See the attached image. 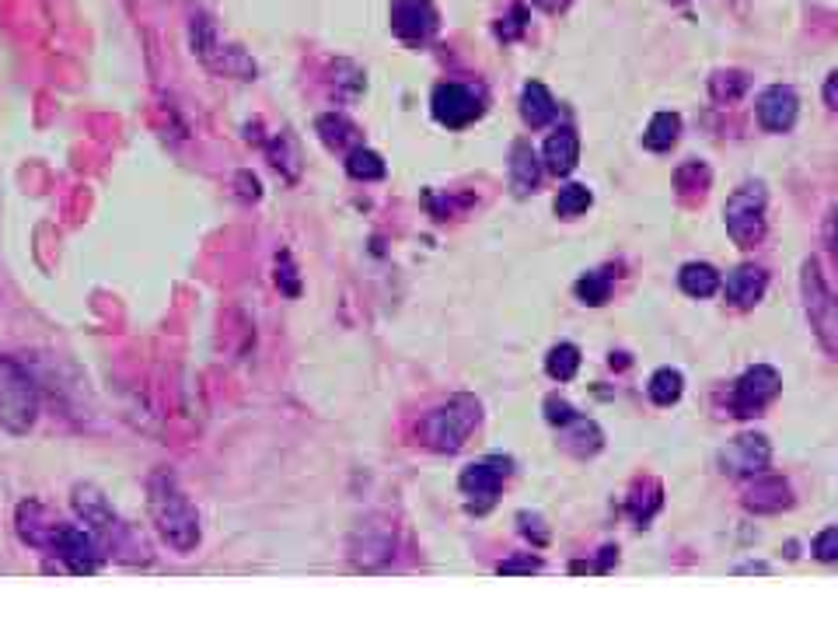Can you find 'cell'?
<instances>
[{
	"instance_id": "7a4b0ae2",
	"label": "cell",
	"mask_w": 838,
	"mask_h": 629,
	"mask_svg": "<svg viewBox=\"0 0 838 629\" xmlns=\"http://www.w3.org/2000/svg\"><path fill=\"white\" fill-rule=\"evenodd\" d=\"M74 511L88 521L91 535H95V542L102 546V553H112L123 563L151 560V553H147V546L140 542V535L112 511V504L105 500V493L98 490V486H91V483L74 486Z\"/></svg>"
},
{
	"instance_id": "60d3db41",
	"label": "cell",
	"mask_w": 838,
	"mask_h": 629,
	"mask_svg": "<svg viewBox=\"0 0 838 629\" xmlns=\"http://www.w3.org/2000/svg\"><path fill=\"white\" fill-rule=\"evenodd\" d=\"M234 182H241V186H245V189H241V193H245L248 200H259V182H255V175L238 172V179H234Z\"/></svg>"
},
{
	"instance_id": "74e56055",
	"label": "cell",
	"mask_w": 838,
	"mask_h": 629,
	"mask_svg": "<svg viewBox=\"0 0 838 629\" xmlns=\"http://www.w3.org/2000/svg\"><path fill=\"white\" fill-rule=\"evenodd\" d=\"M545 563L538 560V556H514V560H503L500 567H496V574H503V577H521V574H538V570H542Z\"/></svg>"
},
{
	"instance_id": "603a6c76",
	"label": "cell",
	"mask_w": 838,
	"mask_h": 629,
	"mask_svg": "<svg viewBox=\"0 0 838 629\" xmlns=\"http://www.w3.org/2000/svg\"><path fill=\"white\" fill-rule=\"evenodd\" d=\"M315 130H318V137L325 140V147H332V151H350V144L360 140V130L343 116V112H325V116H318Z\"/></svg>"
},
{
	"instance_id": "4dcf8cb0",
	"label": "cell",
	"mask_w": 838,
	"mask_h": 629,
	"mask_svg": "<svg viewBox=\"0 0 838 629\" xmlns=\"http://www.w3.org/2000/svg\"><path fill=\"white\" fill-rule=\"evenodd\" d=\"M591 203H594L591 189L580 186V182H573V186H563V189H559V196H556V217H563V221H573V217L587 214V210H591Z\"/></svg>"
},
{
	"instance_id": "ac0fdd59",
	"label": "cell",
	"mask_w": 838,
	"mask_h": 629,
	"mask_svg": "<svg viewBox=\"0 0 838 629\" xmlns=\"http://www.w3.org/2000/svg\"><path fill=\"white\" fill-rule=\"evenodd\" d=\"M559 444H563V451H570L573 458H591L601 451V444H605V434H601V427L594 420H587V416H573L566 427H559Z\"/></svg>"
},
{
	"instance_id": "8d00e7d4",
	"label": "cell",
	"mask_w": 838,
	"mask_h": 629,
	"mask_svg": "<svg viewBox=\"0 0 838 629\" xmlns=\"http://www.w3.org/2000/svg\"><path fill=\"white\" fill-rule=\"evenodd\" d=\"M517 525H521V532L528 535L535 546H549V528H545V521L538 518V514L521 511V514H517Z\"/></svg>"
},
{
	"instance_id": "d6986e66",
	"label": "cell",
	"mask_w": 838,
	"mask_h": 629,
	"mask_svg": "<svg viewBox=\"0 0 838 629\" xmlns=\"http://www.w3.org/2000/svg\"><path fill=\"white\" fill-rule=\"evenodd\" d=\"M542 161H545V168H549L552 175H570L573 168H577V161H580V137L570 130V126L556 130L549 140H545Z\"/></svg>"
},
{
	"instance_id": "5b68a950",
	"label": "cell",
	"mask_w": 838,
	"mask_h": 629,
	"mask_svg": "<svg viewBox=\"0 0 838 629\" xmlns=\"http://www.w3.org/2000/svg\"><path fill=\"white\" fill-rule=\"evenodd\" d=\"M800 291H804V308L821 350L828 357H838V294L828 287L818 259H807L800 270Z\"/></svg>"
},
{
	"instance_id": "4fadbf2b",
	"label": "cell",
	"mask_w": 838,
	"mask_h": 629,
	"mask_svg": "<svg viewBox=\"0 0 838 629\" xmlns=\"http://www.w3.org/2000/svg\"><path fill=\"white\" fill-rule=\"evenodd\" d=\"M392 32L395 39L419 46L437 32V7L430 0H395L392 4Z\"/></svg>"
},
{
	"instance_id": "e0dca14e",
	"label": "cell",
	"mask_w": 838,
	"mask_h": 629,
	"mask_svg": "<svg viewBox=\"0 0 838 629\" xmlns=\"http://www.w3.org/2000/svg\"><path fill=\"white\" fill-rule=\"evenodd\" d=\"M542 182V161L528 140H517L510 147V189L514 196H531Z\"/></svg>"
},
{
	"instance_id": "6da1fadb",
	"label": "cell",
	"mask_w": 838,
	"mask_h": 629,
	"mask_svg": "<svg viewBox=\"0 0 838 629\" xmlns=\"http://www.w3.org/2000/svg\"><path fill=\"white\" fill-rule=\"evenodd\" d=\"M147 504H151L154 528L175 553H193L200 546V514H196L193 500L175 486V476L168 469L151 472Z\"/></svg>"
},
{
	"instance_id": "836d02e7",
	"label": "cell",
	"mask_w": 838,
	"mask_h": 629,
	"mask_svg": "<svg viewBox=\"0 0 838 629\" xmlns=\"http://www.w3.org/2000/svg\"><path fill=\"white\" fill-rule=\"evenodd\" d=\"M524 28H528V7L514 4L500 18V25H496V35H500L503 42H514V39H521V35H524Z\"/></svg>"
},
{
	"instance_id": "277c9868",
	"label": "cell",
	"mask_w": 838,
	"mask_h": 629,
	"mask_svg": "<svg viewBox=\"0 0 838 629\" xmlns=\"http://www.w3.org/2000/svg\"><path fill=\"white\" fill-rule=\"evenodd\" d=\"M39 420V388L18 360L0 353V427L7 434H28Z\"/></svg>"
},
{
	"instance_id": "52a82bcc",
	"label": "cell",
	"mask_w": 838,
	"mask_h": 629,
	"mask_svg": "<svg viewBox=\"0 0 838 629\" xmlns=\"http://www.w3.org/2000/svg\"><path fill=\"white\" fill-rule=\"evenodd\" d=\"M510 476V458L503 455H489L482 462H472L461 472L458 486L468 497V514H486L496 507L503 493V479Z\"/></svg>"
},
{
	"instance_id": "f1b7e54d",
	"label": "cell",
	"mask_w": 838,
	"mask_h": 629,
	"mask_svg": "<svg viewBox=\"0 0 838 629\" xmlns=\"http://www.w3.org/2000/svg\"><path fill=\"white\" fill-rule=\"evenodd\" d=\"M709 165L706 161H685V165L674 172V189H678L681 196H706V189H709Z\"/></svg>"
},
{
	"instance_id": "d6a6232c",
	"label": "cell",
	"mask_w": 838,
	"mask_h": 629,
	"mask_svg": "<svg viewBox=\"0 0 838 629\" xmlns=\"http://www.w3.org/2000/svg\"><path fill=\"white\" fill-rule=\"evenodd\" d=\"M577 298L584 301V305H591V308L608 305V298H612V277H608V273H601V270L580 277L577 280Z\"/></svg>"
},
{
	"instance_id": "3957f363",
	"label": "cell",
	"mask_w": 838,
	"mask_h": 629,
	"mask_svg": "<svg viewBox=\"0 0 838 629\" xmlns=\"http://www.w3.org/2000/svg\"><path fill=\"white\" fill-rule=\"evenodd\" d=\"M479 420H482V406L475 395H468V392L451 395L444 406L423 416V423H419V441H423L430 451L454 455V451L465 448V441L475 434Z\"/></svg>"
},
{
	"instance_id": "2e32d148",
	"label": "cell",
	"mask_w": 838,
	"mask_h": 629,
	"mask_svg": "<svg viewBox=\"0 0 838 629\" xmlns=\"http://www.w3.org/2000/svg\"><path fill=\"white\" fill-rule=\"evenodd\" d=\"M790 504H793V490L779 476H762L744 490V507L755 514H779Z\"/></svg>"
},
{
	"instance_id": "e575fe53",
	"label": "cell",
	"mask_w": 838,
	"mask_h": 629,
	"mask_svg": "<svg viewBox=\"0 0 838 629\" xmlns=\"http://www.w3.org/2000/svg\"><path fill=\"white\" fill-rule=\"evenodd\" d=\"M276 287H280L283 298H297L301 294V280H297V270L290 266V252L276 256Z\"/></svg>"
},
{
	"instance_id": "7bdbcfd3",
	"label": "cell",
	"mask_w": 838,
	"mask_h": 629,
	"mask_svg": "<svg viewBox=\"0 0 838 629\" xmlns=\"http://www.w3.org/2000/svg\"><path fill=\"white\" fill-rule=\"evenodd\" d=\"M573 0H535V7H542L545 14H559V11H566Z\"/></svg>"
},
{
	"instance_id": "7c38bea8",
	"label": "cell",
	"mask_w": 838,
	"mask_h": 629,
	"mask_svg": "<svg viewBox=\"0 0 838 629\" xmlns=\"http://www.w3.org/2000/svg\"><path fill=\"white\" fill-rule=\"evenodd\" d=\"M769 458H772V448L762 434H741L720 451V469L734 479L758 476V472H765Z\"/></svg>"
},
{
	"instance_id": "5bb4252c",
	"label": "cell",
	"mask_w": 838,
	"mask_h": 629,
	"mask_svg": "<svg viewBox=\"0 0 838 629\" xmlns=\"http://www.w3.org/2000/svg\"><path fill=\"white\" fill-rule=\"evenodd\" d=\"M797 112H800V98H797V91L786 88V84H772V88H765L762 95H758V123H762L769 133L793 130Z\"/></svg>"
},
{
	"instance_id": "cb8c5ba5",
	"label": "cell",
	"mask_w": 838,
	"mask_h": 629,
	"mask_svg": "<svg viewBox=\"0 0 838 629\" xmlns=\"http://www.w3.org/2000/svg\"><path fill=\"white\" fill-rule=\"evenodd\" d=\"M678 284L688 298H713L720 291V273L709 263H685L678 273Z\"/></svg>"
},
{
	"instance_id": "ba28073f",
	"label": "cell",
	"mask_w": 838,
	"mask_h": 629,
	"mask_svg": "<svg viewBox=\"0 0 838 629\" xmlns=\"http://www.w3.org/2000/svg\"><path fill=\"white\" fill-rule=\"evenodd\" d=\"M193 53L200 56V63L213 70V74L241 77V81H252L255 77V63L238 46H220L217 32H213V25L203 14L193 21Z\"/></svg>"
},
{
	"instance_id": "4316f807",
	"label": "cell",
	"mask_w": 838,
	"mask_h": 629,
	"mask_svg": "<svg viewBox=\"0 0 838 629\" xmlns=\"http://www.w3.org/2000/svg\"><path fill=\"white\" fill-rule=\"evenodd\" d=\"M385 158H381L378 151H371V147H353L350 154H346V175L350 179H360V182H374V179H385Z\"/></svg>"
},
{
	"instance_id": "ffe728a7",
	"label": "cell",
	"mask_w": 838,
	"mask_h": 629,
	"mask_svg": "<svg viewBox=\"0 0 838 629\" xmlns=\"http://www.w3.org/2000/svg\"><path fill=\"white\" fill-rule=\"evenodd\" d=\"M765 287H769L765 270H758V266H737L727 277V301L737 308H755L762 301Z\"/></svg>"
},
{
	"instance_id": "44dd1931",
	"label": "cell",
	"mask_w": 838,
	"mask_h": 629,
	"mask_svg": "<svg viewBox=\"0 0 838 629\" xmlns=\"http://www.w3.org/2000/svg\"><path fill=\"white\" fill-rule=\"evenodd\" d=\"M556 98H552V91L545 88L542 81H528L521 91V116L524 123L531 126V130H542V126H549L552 119H556Z\"/></svg>"
},
{
	"instance_id": "f546056e",
	"label": "cell",
	"mask_w": 838,
	"mask_h": 629,
	"mask_svg": "<svg viewBox=\"0 0 838 629\" xmlns=\"http://www.w3.org/2000/svg\"><path fill=\"white\" fill-rule=\"evenodd\" d=\"M545 371L556 381H570L580 371V350L573 343H556L545 357Z\"/></svg>"
},
{
	"instance_id": "d4e9b609",
	"label": "cell",
	"mask_w": 838,
	"mask_h": 629,
	"mask_svg": "<svg viewBox=\"0 0 838 629\" xmlns=\"http://www.w3.org/2000/svg\"><path fill=\"white\" fill-rule=\"evenodd\" d=\"M681 137V116L678 112H657V116L650 119V126H646L643 133V147L646 151H671L674 144H678Z\"/></svg>"
},
{
	"instance_id": "7402d4cb",
	"label": "cell",
	"mask_w": 838,
	"mask_h": 629,
	"mask_svg": "<svg viewBox=\"0 0 838 629\" xmlns=\"http://www.w3.org/2000/svg\"><path fill=\"white\" fill-rule=\"evenodd\" d=\"M660 504H664V486H660L657 479H639L626 500V511L632 514L636 525H646V521L660 511Z\"/></svg>"
},
{
	"instance_id": "d590c367",
	"label": "cell",
	"mask_w": 838,
	"mask_h": 629,
	"mask_svg": "<svg viewBox=\"0 0 838 629\" xmlns=\"http://www.w3.org/2000/svg\"><path fill=\"white\" fill-rule=\"evenodd\" d=\"M811 553H814V560H821V563H838V525L825 528V532L811 542Z\"/></svg>"
},
{
	"instance_id": "8992f818",
	"label": "cell",
	"mask_w": 838,
	"mask_h": 629,
	"mask_svg": "<svg viewBox=\"0 0 838 629\" xmlns=\"http://www.w3.org/2000/svg\"><path fill=\"white\" fill-rule=\"evenodd\" d=\"M723 221L727 231L741 249H755L765 238V186L762 182H744L734 189L723 207Z\"/></svg>"
},
{
	"instance_id": "b9f144b4",
	"label": "cell",
	"mask_w": 838,
	"mask_h": 629,
	"mask_svg": "<svg viewBox=\"0 0 838 629\" xmlns=\"http://www.w3.org/2000/svg\"><path fill=\"white\" fill-rule=\"evenodd\" d=\"M825 102L832 105V109H838V70L825 81Z\"/></svg>"
},
{
	"instance_id": "83f0119b",
	"label": "cell",
	"mask_w": 838,
	"mask_h": 629,
	"mask_svg": "<svg viewBox=\"0 0 838 629\" xmlns=\"http://www.w3.org/2000/svg\"><path fill=\"white\" fill-rule=\"evenodd\" d=\"M646 392H650V399L657 402V406H674V402L681 399V392H685V378H681V371H674V367H660V371H653Z\"/></svg>"
},
{
	"instance_id": "f35d334b",
	"label": "cell",
	"mask_w": 838,
	"mask_h": 629,
	"mask_svg": "<svg viewBox=\"0 0 838 629\" xmlns=\"http://www.w3.org/2000/svg\"><path fill=\"white\" fill-rule=\"evenodd\" d=\"M573 416H577V409H573L566 399H559V395H549V399H545V420H549L552 427H566Z\"/></svg>"
},
{
	"instance_id": "9a60e30c",
	"label": "cell",
	"mask_w": 838,
	"mask_h": 629,
	"mask_svg": "<svg viewBox=\"0 0 838 629\" xmlns=\"http://www.w3.org/2000/svg\"><path fill=\"white\" fill-rule=\"evenodd\" d=\"M60 521L49 514L46 504H39V500H25V504L18 507V514H14V528H18L21 542L32 549H49V542H53V532Z\"/></svg>"
},
{
	"instance_id": "30bf717a",
	"label": "cell",
	"mask_w": 838,
	"mask_h": 629,
	"mask_svg": "<svg viewBox=\"0 0 838 629\" xmlns=\"http://www.w3.org/2000/svg\"><path fill=\"white\" fill-rule=\"evenodd\" d=\"M98 542L95 535H88L84 528L74 525H56L53 542H49V553L60 556V563L70 570L74 577H91L102 567V556H98Z\"/></svg>"
},
{
	"instance_id": "ab89813d",
	"label": "cell",
	"mask_w": 838,
	"mask_h": 629,
	"mask_svg": "<svg viewBox=\"0 0 838 629\" xmlns=\"http://www.w3.org/2000/svg\"><path fill=\"white\" fill-rule=\"evenodd\" d=\"M615 563H619V549L605 546V549H601V556H598V563H591V574H608Z\"/></svg>"
},
{
	"instance_id": "8fae6325",
	"label": "cell",
	"mask_w": 838,
	"mask_h": 629,
	"mask_svg": "<svg viewBox=\"0 0 838 629\" xmlns=\"http://www.w3.org/2000/svg\"><path fill=\"white\" fill-rule=\"evenodd\" d=\"M430 112L440 126H447V130H465V126H472L475 119L482 116V98L475 95L472 88H465V84L447 81V84H437V88H433Z\"/></svg>"
},
{
	"instance_id": "ee69618b",
	"label": "cell",
	"mask_w": 838,
	"mask_h": 629,
	"mask_svg": "<svg viewBox=\"0 0 838 629\" xmlns=\"http://www.w3.org/2000/svg\"><path fill=\"white\" fill-rule=\"evenodd\" d=\"M835 256H838V217H835Z\"/></svg>"
},
{
	"instance_id": "1f68e13d",
	"label": "cell",
	"mask_w": 838,
	"mask_h": 629,
	"mask_svg": "<svg viewBox=\"0 0 838 629\" xmlns=\"http://www.w3.org/2000/svg\"><path fill=\"white\" fill-rule=\"evenodd\" d=\"M748 74L744 70H716L709 77V91H713L716 102H737V98L748 91Z\"/></svg>"
},
{
	"instance_id": "484cf974",
	"label": "cell",
	"mask_w": 838,
	"mask_h": 629,
	"mask_svg": "<svg viewBox=\"0 0 838 629\" xmlns=\"http://www.w3.org/2000/svg\"><path fill=\"white\" fill-rule=\"evenodd\" d=\"M266 154H269V161H273V168L287 182L301 179V147H297V140L290 137V133H280L276 140H269Z\"/></svg>"
},
{
	"instance_id": "9c48e42d",
	"label": "cell",
	"mask_w": 838,
	"mask_h": 629,
	"mask_svg": "<svg viewBox=\"0 0 838 629\" xmlns=\"http://www.w3.org/2000/svg\"><path fill=\"white\" fill-rule=\"evenodd\" d=\"M783 388V378H779L776 367L769 364H755L737 378L734 392H730V413L748 420V416H758Z\"/></svg>"
}]
</instances>
